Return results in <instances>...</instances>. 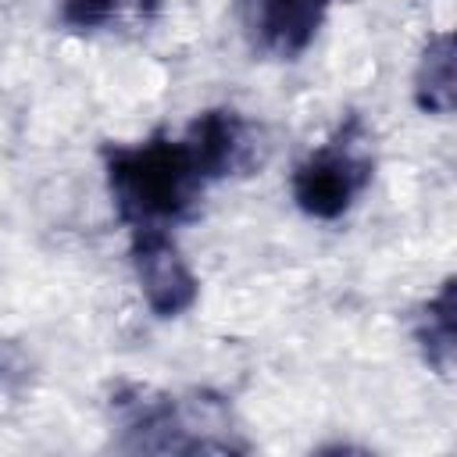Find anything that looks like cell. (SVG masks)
I'll use <instances>...</instances> for the list:
<instances>
[{
	"label": "cell",
	"instance_id": "cell-1",
	"mask_svg": "<svg viewBox=\"0 0 457 457\" xmlns=\"http://www.w3.org/2000/svg\"><path fill=\"white\" fill-rule=\"evenodd\" d=\"M104 171L111 204L132 228H171L186 221L211 186L193 143L164 132L129 146H107Z\"/></svg>",
	"mask_w": 457,
	"mask_h": 457
},
{
	"label": "cell",
	"instance_id": "cell-2",
	"mask_svg": "<svg viewBox=\"0 0 457 457\" xmlns=\"http://www.w3.org/2000/svg\"><path fill=\"white\" fill-rule=\"evenodd\" d=\"M371 171H375V161L368 150V132L361 118H346L318 150H311L293 168L289 189L296 207L307 218L336 221L368 189Z\"/></svg>",
	"mask_w": 457,
	"mask_h": 457
},
{
	"label": "cell",
	"instance_id": "cell-3",
	"mask_svg": "<svg viewBox=\"0 0 457 457\" xmlns=\"http://www.w3.org/2000/svg\"><path fill=\"white\" fill-rule=\"evenodd\" d=\"M207 396L182 403L171 393L150 389V386H121L111 400L114 421L121 428V446L125 450H154V453H193V450H214L196 428L200 425H225V421H200L196 414L204 411Z\"/></svg>",
	"mask_w": 457,
	"mask_h": 457
},
{
	"label": "cell",
	"instance_id": "cell-4",
	"mask_svg": "<svg viewBox=\"0 0 457 457\" xmlns=\"http://www.w3.org/2000/svg\"><path fill=\"white\" fill-rule=\"evenodd\" d=\"M129 257L139 293L157 318H179L196 303L200 282L164 228H132Z\"/></svg>",
	"mask_w": 457,
	"mask_h": 457
},
{
	"label": "cell",
	"instance_id": "cell-5",
	"mask_svg": "<svg viewBox=\"0 0 457 457\" xmlns=\"http://www.w3.org/2000/svg\"><path fill=\"white\" fill-rule=\"evenodd\" d=\"M328 4L332 0H239V25L257 54L293 61L314 43Z\"/></svg>",
	"mask_w": 457,
	"mask_h": 457
},
{
	"label": "cell",
	"instance_id": "cell-6",
	"mask_svg": "<svg viewBox=\"0 0 457 457\" xmlns=\"http://www.w3.org/2000/svg\"><path fill=\"white\" fill-rule=\"evenodd\" d=\"M186 139L193 143L200 168L211 182L232 175V171H243L253 161L250 125L228 107H211V111L196 114L186 129Z\"/></svg>",
	"mask_w": 457,
	"mask_h": 457
},
{
	"label": "cell",
	"instance_id": "cell-7",
	"mask_svg": "<svg viewBox=\"0 0 457 457\" xmlns=\"http://www.w3.org/2000/svg\"><path fill=\"white\" fill-rule=\"evenodd\" d=\"M414 343L432 371H439L443 378L453 375V353H457V282H453V275L418 311Z\"/></svg>",
	"mask_w": 457,
	"mask_h": 457
},
{
	"label": "cell",
	"instance_id": "cell-8",
	"mask_svg": "<svg viewBox=\"0 0 457 457\" xmlns=\"http://www.w3.org/2000/svg\"><path fill=\"white\" fill-rule=\"evenodd\" d=\"M414 104L428 114L453 111V32L428 36L414 68Z\"/></svg>",
	"mask_w": 457,
	"mask_h": 457
},
{
	"label": "cell",
	"instance_id": "cell-9",
	"mask_svg": "<svg viewBox=\"0 0 457 457\" xmlns=\"http://www.w3.org/2000/svg\"><path fill=\"white\" fill-rule=\"evenodd\" d=\"M157 0H64L61 4V18L64 25L79 29V32H89V29H104L111 25L121 11H154Z\"/></svg>",
	"mask_w": 457,
	"mask_h": 457
}]
</instances>
